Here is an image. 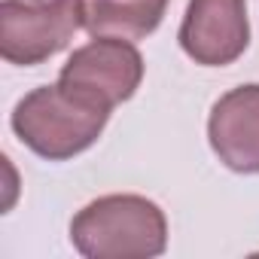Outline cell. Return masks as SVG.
<instances>
[{
    "label": "cell",
    "mask_w": 259,
    "mask_h": 259,
    "mask_svg": "<svg viewBox=\"0 0 259 259\" xmlns=\"http://www.w3.org/2000/svg\"><path fill=\"white\" fill-rule=\"evenodd\" d=\"M113 104L58 79L25 95L13 113V132L25 147L49 162H64L89 150L110 119Z\"/></svg>",
    "instance_id": "6da1fadb"
},
{
    "label": "cell",
    "mask_w": 259,
    "mask_h": 259,
    "mask_svg": "<svg viewBox=\"0 0 259 259\" xmlns=\"http://www.w3.org/2000/svg\"><path fill=\"white\" fill-rule=\"evenodd\" d=\"M73 247L89 259H150L168 244V223L144 195H104L70 223Z\"/></svg>",
    "instance_id": "7a4b0ae2"
},
{
    "label": "cell",
    "mask_w": 259,
    "mask_h": 259,
    "mask_svg": "<svg viewBox=\"0 0 259 259\" xmlns=\"http://www.w3.org/2000/svg\"><path fill=\"white\" fill-rule=\"evenodd\" d=\"M76 28H82L79 0H4L0 55L10 64L34 67L61 52Z\"/></svg>",
    "instance_id": "3957f363"
},
{
    "label": "cell",
    "mask_w": 259,
    "mask_h": 259,
    "mask_svg": "<svg viewBox=\"0 0 259 259\" xmlns=\"http://www.w3.org/2000/svg\"><path fill=\"white\" fill-rule=\"evenodd\" d=\"M250 22L244 0H189L180 25L183 52L204 67H226L244 55Z\"/></svg>",
    "instance_id": "277c9868"
},
{
    "label": "cell",
    "mask_w": 259,
    "mask_h": 259,
    "mask_svg": "<svg viewBox=\"0 0 259 259\" xmlns=\"http://www.w3.org/2000/svg\"><path fill=\"white\" fill-rule=\"evenodd\" d=\"M58 79L73 82L116 107L138 92V85L144 79V58L128 40L98 37L95 43H89L70 55V61L61 67Z\"/></svg>",
    "instance_id": "5b68a950"
},
{
    "label": "cell",
    "mask_w": 259,
    "mask_h": 259,
    "mask_svg": "<svg viewBox=\"0 0 259 259\" xmlns=\"http://www.w3.org/2000/svg\"><path fill=\"white\" fill-rule=\"evenodd\" d=\"M207 138L220 162L238 174H259V85L223 95L207 119Z\"/></svg>",
    "instance_id": "8992f818"
},
{
    "label": "cell",
    "mask_w": 259,
    "mask_h": 259,
    "mask_svg": "<svg viewBox=\"0 0 259 259\" xmlns=\"http://www.w3.org/2000/svg\"><path fill=\"white\" fill-rule=\"evenodd\" d=\"M168 10V0H79L82 28L92 37L144 40L153 34Z\"/></svg>",
    "instance_id": "52a82bcc"
}]
</instances>
